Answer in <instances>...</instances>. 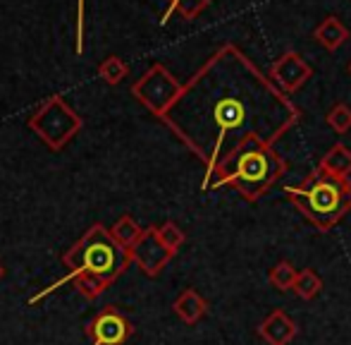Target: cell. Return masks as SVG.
<instances>
[{
    "mask_svg": "<svg viewBox=\"0 0 351 345\" xmlns=\"http://www.w3.org/2000/svg\"><path fill=\"white\" fill-rule=\"evenodd\" d=\"M208 3H210V0H170L165 14H162V24L172 17V12H180L184 19H194Z\"/></svg>",
    "mask_w": 351,
    "mask_h": 345,
    "instance_id": "obj_18",
    "label": "cell"
},
{
    "mask_svg": "<svg viewBox=\"0 0 351 345\" xmlns=\"http://www.w3.org/2000/svg\"><path fill=\"white\" fill-rule=\"evenodd\" d=\"M62 264L70 269V276L86 271V274L98 276L110 285L132 264V252L112 238L106 225L93 223L84 233V238L74 247L67 249Z\"/></svg>",
    "mask_w": 351,
    "mask_h": 345,
    "instance_id": "obj_4",
    "label": "cell"
},
{
    "mask_svg": "<svg viewBox=\"0 0 351 345\" xmlns=\"http://www.w3.org/2000/svg\"><path fill=\"white\" fill-rule=\"evenodd\" d=\"M158 238H160V243L165 245L172 254H177V249L184 245L186 235H184V230H182L180 225L172 223V221H167V223L158 225Z\"/></svg>",
    "mask_w": 351,
    "mask_h": 345,
    "instance_id": "obj_19",
    "label": "cell"
},
{
    "mask_svg": "<svg viewBox=\"0 0 351 345\" xmlns=\"http://www.w3.org/2000/svg\"><path fill=\"white\" fill-rule=\"evenodd\" d=\"M268 77L275 82V87L280 91H285L287 96L294 91H299L306 82L313 77V67L304 60V56L296 51H287L285 56H280L278 60L270 65Z\"/></svg>",
    "mask_w": 351,
    "mask_h": 345,
    "instance_id": "obj_8",
    "label": "cell"
},
{
    "mask_svg": "<svg viewBox=\"0 0 351 345\" xmlns=\"http://www.w3.org/2000/svg\"><path fill=\"white\" fill-rule=\"evenodd\" d=\"M3 276H5V266L0 264V278H3Z\"/></svg>",
    "mask_w": 351,
    "mask_h": 345,
    "instance_id": "obj_22",
    "label": "cell"
},
{
    "mask_svg": "<svg viewBox=\"0 0 351 345\" xmlns=\"http://www.w3.org/2000/svg\"><path fill=\"white\" fill-rule=\"evenodd\" d=\"M132 333H134L132 322L120 307H112V304L103 307L86 326V336L93 345H125Z\"/></svg>",
    "mask_w": 351,
    "mask_h": 345,
    "instance_id": "obj_7",
    "label": "cell"
},
{
    "mask_svg": "<svg viewBox=\"0 0 351 345\" xmlns=\"http://www.w3.org/2000/svg\"><path fill=\"white\" fill-rule=\"evenodd\" d=\"M143 230H146V228H141V225L136 223V221L132 219V216H120V219L115 221V225L110 228V235L125 249H132L136 243H139V238L143 235Z\"/></svg>",
    "mask_w": 351,
    "mask_h": 345,
    "instance_id": "obj_15",
    "label": "cell"
},
{
    "mask_svg": "<svg viewBox=\"0 0 351 345\" xmlns=\"http://www.w3.org/2000/svg\"><path fill=\"white\" fill-rule=\"evenodd\" d=\"M182 87L184 85H180V82H177L162 65H153L151 70L136 82L134 89H132V93L139 98L153 115L162 118L167 108L175 103V98L180 96Z\"/></svg>",
    "mask_w": 351,
    "mask_h": 345,
    "instance_id": "obj_6",
    "label": "cell"
},
{
    "mask_svg": "<svg viewBox=\"0 0 351 345\" xmlns=\"http://www.w3.org/2000/svg\"><path fill=\"white\" fill-rule=\"evenodd\" d=\"M325 122H328L337 135H344V132L351 130V108L347 103H335L328 111V115H325Z\"/></svg>",
    "mask_w": 351,
    "mask_h": 345,
    "instance_id": "obj_20",
    "label": "cell"
},
{
    "mask_svg": "<svg viewBox=\"0 0 351 345\" xmlns=\"http://www.w3.org/2000/svg\"><path fill=\"white\" fill-rule=\"evenodd\" d=\"M296 333L299 329H296L294 319L287 317L282 309H273L258 326V336L268 345H289L296 338Z\"/></svg>",
    "mask_w": 351,
    "mask_h": 345,
    "instance_id": "obj_10",
    "label": "cell"
},
{
    "mask_svg": "<svg viewBox=\"0 0 351 345\" xmlns=\"http://www.w3.org/2000/svg\"><path fill=\"white\" fill-rule=\"evenodd\" d=\"M296 276H299V271L294 269V264H289V261H278V264L270 269V276H268V280H270V285L273 288H278L280 293H287V290H294V280H296Z\"/></svg>",
    "mask_w": 351,
    "mask_h": 345,
    "instance_id": "obj_17",
    "label": "cell"
},
{
    "mask_svg": "<svg viewBox=\"0 0 351 345\" xmlns=\"http://www.w3.org/2000/svg\"><path fill=\"white\" fill-rule=\"evenodd\" d=\"M67 280H72V283H74V288H77L79 293H82L84 298H88V300H96V298H101V295L106 293V288H108V283H106V280H103V278H98V276H93V274H86V271H82V274L67 276V278H62L60 283L51 285V290H56L58 285L67 283Z\"/></svg>",
    "mask_w": 351,
    "mask_h": 345,
    "instance_id": "obj_14",
    "label": "cell"
},
{
    "mask_svg": "<svg viewBox=\"0 0 351 345\" xmlns=\"http://www.w3.org/2000/svg\"><path fill=\"white\" fill-rule=\"evenodd\" d=\"M349 72H351V60H349Z\"/></svg>",
    "mask_w": 351,
    "mask_h": 345,
    "instance_id": "obj_23",
    "label": "cell"
},
{
    "mask_svg": "<svg viewBox=\"0 0 351 345\" xmlns=\"http://www.w3.org/2000/svg\"><path fill=\"white\" fill-rule=\"evenodd\" d=\"M130 252H132V261L139 266L148 278H156V276H160V271L167 266V261L175 257V254H172L170 249L160 243L156 225H151V228L143 230L139 243H136Z\"/></svg>",
    "mask_w": 351,
    "mask_h": 345,
    "instance_id": "obj_9",
    "label": "cell"
},
{
    "mask_svg": "<svg viewBox=\"0 0 351 345\" xmlns=\"http://www.w3.org/2000/svg\"><path fill=\"white\" fill-rule=\"evenodd\" d=\"M313 38L325 48V51H337L344 46V41L349 38V29L344 27V22L335 14L325 17L318 27L313 29Z\"/></svg>",
    "mask_w": 351,
    "mask_h": 345,
    "instance_id": "obj_12",
    "label": "cell"
},
{
    "mask_svg": "<svg viewBox=\"0 0 351 345\" xmlns=\"http://www.w3.org/2000/svg\"><path fill=\"white\" fill-rule=\"evenodd\" d=\"M101 77L106 82H110V85H117V82H122L127 77V65L120 60V58H115V56H110L106 63L101 65Z\"/></svg>",
    "mask_w": 351,
    "mask_h": 345,
    "instance_id": "obj_21",
    "label": "cell"
},
{
    "mask_svg": "<svg viewBox=\"0 0 351 345\" xmlns=\"http://www.w3.org/2000/svg\"><path fill=\"white\" fill-rule=\"evenodd\" d=\"M301 111L234 43H225L182 87L160 118L206 166L204 192L217 166L249 142L275 146Z\"/></svg>",
    "mask_w": 351,
    "mask_h": 345,
    "instance_id": "obj_1",
    "label": "cell"
},
{
    "mask_svg": "<svg viewBox=\"0 0 351 345\" xmlns=\"http://www.w3.org/2000/svg\"><path fill=\"white\" fill-rule=\"evenodd\" d=\"M287 172L285 159L275 151V146L249 142L234 154H230L213 172L206 190L213 187H234L241 199L258 201L275 182Z\"/></svg>",
    "mask_w": 351,
    "mask_h": 345,
    "instance_id": "obj_2",
    "label": "cell"
},
{
    "mask_svg": "<svg viewBox=\"0 0 351 345\" xmlns=\"http://www.w3.org/2000/svg\"><path fill=\"white\" fill-rule=\"evenodd\" d=\"M318 168L332 172V175H337V177H349L351 175V149L344 144L330 146L323 154V159H320Z\"/></svg>",
    "mask_w": 351,
    "mask_h": 345,
    "instance_id": "obj_13",
    "label": "cell"
},
{
    "mask_svg": "<svg viewBox=\"0 0 351 345\" xmlns=\"http://www.w3.org/2000/svg\"><path fill=\"white\" fill-rule=\"evenodd\" d=\"M320 290H323V278H320L313 269L299 271V276H296V280H294V293L299 295L301 300L318 298Z\"/></svg>",
    "mask_w": 351,
    "mask_h": 345,
    "instance_id": "obj_16",
    "label": "cell"
},
{
    "mask_svg": "<svg viewBox=\"0 0 351 345\" xmlns=\"http://www.w3.org/2000/svg\"><path fill=\"white\" fill-rule=\"evenodd\" d=\"M287 199L308 219L320 233L337 225L351 211V180L315 168L301 185L285 187Z\"/></svg>",
    "mask_w": 351,
    "mask_h": 345,
    "instance_id": "obj_3",
    "label": "cell"
},
{
    "mask_svg": "<svg viewBox=\"0 0 351 345\" xmlns=\"http://www.w3.org/2000/svg\"><path fill=\"white\" fill-rule=\"evenodd\" d=\"M172 309H175V314L182 319V322L189 324V326H194L196 322H201V319L206 317V312H208V302H206L204 295L196 293L194 288H184L180 295H177L175 302H172Z\"/></svg>",
    "mask_w": 351,
    "mask_h": 345,
    "instance_id": "obj_11",
    "label": "cell"
},
{
    "mask_svg": "<svg viewBox=\"0 0 351 345\" xmlns=\"http://www.w3.org/2000/svg\"><path fill=\"white\" fill-rule=\"evenodd\" d=\"M27 125L32 127L51 149H62V146L82 130V118H79L60 96H53L29 118Z\"/></svg>",
    "mask_w": 351,
    "mask_h": 345,
    "instance_id": "obj_5",
    "label": "cell"
}]
</instances>
